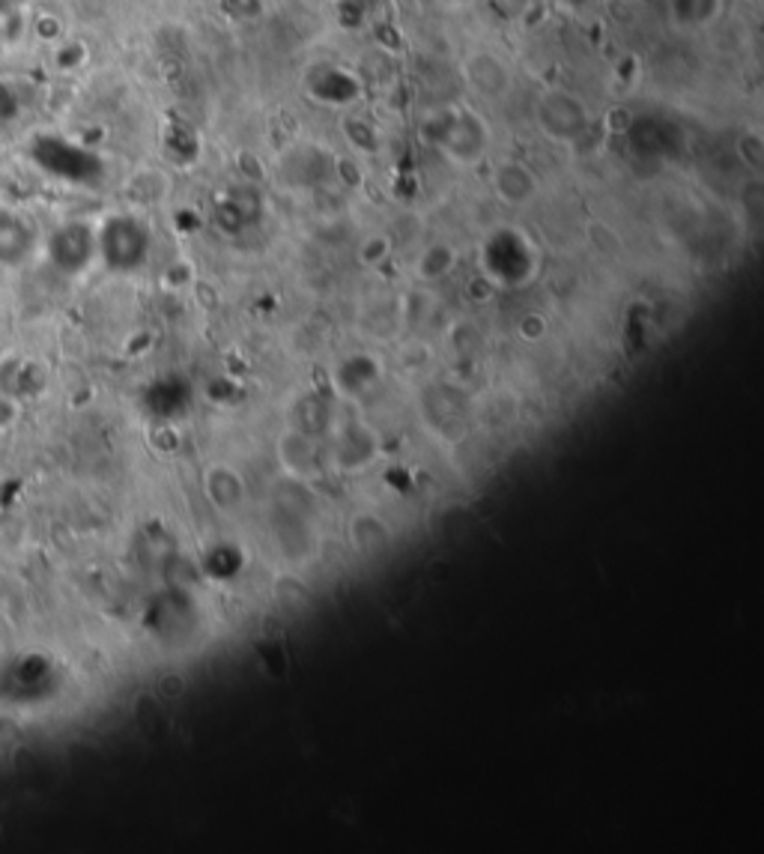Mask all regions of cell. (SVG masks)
Instances as JSON below:
<instances>
[{"label":"cell","mask_w":764,"mask_h":854,"mask_svg":"<svg viewBox=\"0 0 764 854\" xmlns=\"http://www.w3.org/2000/svg\"><path fill=\"white\" fill-rule=\"evenodd\" d=\"M143 231L132 219H111L96 245L102 249L108 263L114 267H134L143 254Z\"/></svg>","instance_id":"1"},{"label":"cell","mask_w":764,"mask_h":854,"mask_svg":"<svg viewBox=\"0 0 764 854\" xmlns=\"http://www.w3.org/2000/svg\"><path fill=\"white\" fill-rule=\"evenodd\" d=\"M93 251L96 237L87 231L84 224H63L48 242V254L63 272H78L81 267H87Z\"/></svg>","instance_id":"2"},{"label":"cell","mask_w":764,"mask_h":854,"mask_svg":"<svg viewBox=\"0 0 764 854\" xmlns=\"http://www.w3.org/2000/svg\"><path fill=\"white\" fill-rule=\"evenodd\" d=\"M37 231L21 212L0 210V267H21L33 254Z\"/></svg>","instance_id":"3"}]
</instances>
